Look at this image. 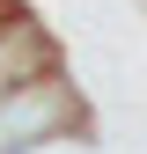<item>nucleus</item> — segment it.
Masks as SVG:
<instances>
[{
    "label": "nucleus",
    "instance_id": "1",
    "mask_svg": "<svg viewBox=\"0 0 147 154\" xmlns=\"http://www.w3.org/2000/svg\"><path fill=\"white\" fill-rule=\"evenodd\" d=\"M81 125H88V103L59 66L0 95V154H30V147L59 140V132H81Z\"/></svg>",
    "mask_w": 147,
    "mask_h": 154
},
{
    "label": "nucleus",
    "instance_id": "2",
    "mask_svg": "<svg viewBox=\"0 0 147 154\" xmlns=\"http://www.w3.org/2000/svg\"><path fill=\"white\" fill-rule=\"evenodd\" d=\"M30 154H110V147H103V140H96L88 125H81V132H59V140H44V147H30Z\"/></svg>",
    "mask_w": 147,
    "mask_h": 154
}]
</instances>
